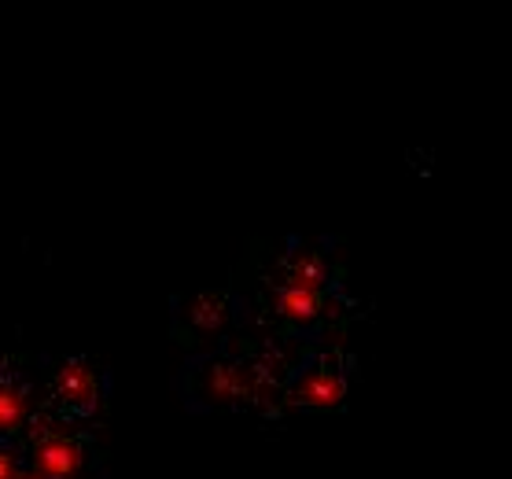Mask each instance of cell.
<instances>
[{"instance_id": "1", "label": "cell", "mask_w": 512, "mask_h": 479, "mask_svg": "<svg viewBox=\"0 0 512 479\" xmlns=\"http://www.w3.org/2000/svg\"><path fill=\"white\" fill-rule=\"evenodd\" d=\"M85 468V450L78 439L59 432L34 439V472L45 479H74Z\"/></svg>"}, {"instance_id": "2", "label": "cell", "mask_w": 512, "mask_h": 479, "mask_svg": "<svg viewBox=\"0 0 512 479\" xmlns=\"http://www.w3.org/2000/svg\"><path fill=\"white\" fill-rule=\"evenodd\" d=\"M52 387L63 395V402L85 409L96 398V373L85 362H63L59 373H52Z\"/></svg>"}, {"instance_id": "3", "label": "cell", "mask_w": 512, "mask_h": 479, "mask_svg": "<svg viewBox=\"0 0 512 479\" xmlns=\"http://www.w3.org/2000/svg\"><path fill=\"white\" fill-rule=\"evenodd\" d=\"M277 310L295 325H310L321 314V288H310V284H288L280 288L277 295Z\"/></svg>"}, {"instance_id": "4", "label": "cell", "mask_w": 512, "mask_h": 479, "mask_svg": "<svg viewBox=\"0 0 512 479\" xmlns=\"http://www.w3.org/2000/svg\"><path fill=\"white\" fill-rule=\"evenodd\" d=\"M343 398V380L332 369H317L303 380V387L295 391V402L303 406H339Z\"/></svg>"}, {"instance_id": "5", "label": "cell", "mask_w": 512, "mask_h": 479, "mask_svg": "<svg viewBox=\"0 0 512 479\" xmlns=\"http://www.w3.org/2000/svg\"><path fill=\"white\" fill-rule=\"evenodd\" d=\"M207 391L218 402H225V398H236V395H244L247 391V380L244 373L236 369V365H214L207 376Z\"/></svg>"}, {"instance_id": "6", "label": "cell", "mask_w": 512, "mask_h": 479, "mask_svg": "<svg viewBox=\"0 0 512 479\" xmlns=\"http://www.w3.org/2000/svg\"><path fill=\"white\" fill-rule=\"evenodd\" d=\"M26 409H30V402L23 398V391L0 384V432H15L23 424Z\"/></svg>"}, {"instance_id": "7", "label": "cell", "mask_w": 512, "mask_h": 479, "mask_svg": "<svg viewBox=\"0 0 512 479\" xmlns=\"http://www.w3.org/2000/svg\"><path fill=\"white\" fill-rule=\"evenodd\" d=\"M192 321L199 328H218L225 321V299L222 295H203L192 303Z\"/></svg>"}, {"instance_id": "8", "label": "cell", "mask_w": 512, "mask_h": 479, "mask_svg": "<svg viewBox=\"0 0 512 479\" xmlns=\"http://www.w3.org/2000/svg\"><path fill=\"white\" fill-rule=\"evenodd\" d=\"M0 479H19V461L8 450H0Z\"/></svg>"}, {"instance_id": "9", "label": "cell", "mask_w": 512, "mask_h": 479, "mask_svg": "<svg viewBox=\"0 0 512 479\" xmlns=\"http://www.w3.org/2000/svg\"><path fill=\"white\" fill-rule=\"evenodd\" d=\"M19 479H45V476H37V472H26V476H19Z\"/></svg>"}]
</instances>
